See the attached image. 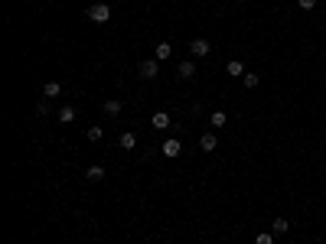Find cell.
Returning a JSON list of instances; mask_svg holds the SVG:
<instances>
[{
    "label": "cell",
    "mask_w": 326,
    "mask_h": 244,
    "mask_svg": "<svg viewBox=\"0 0 326 244\" xmlns=\"http://www.w3.org/2000/svg\"><path fill=\"white\" fill-rule=\"evenodd\" d=\"M271 228H274V234H287V231H290L287 218H274V225H271Z\"/></svg>",
    "instance_id": "16"
},
{
    "label": "cell",
    "mask_w": 326,
    "mask_h": 244,
    "mask_svg": "<svg viewBox=\"0 0 326 244\" xmlns=\"http://www.w3.org/2000/svg\"><path fill=\"white\" fill-rule=\"evenodd\" d=\"M88 20L98 23V26H101V23H108L111 20V7H108V3H91V7H88Z\"/></svg>",
    "instance_id": "1"
},
{
    "label": "cell",
    "mask_w": 326,
    "mask_h": 244,
    "mask_svg": "<svg viewBox=\"0 0 326 244\" xmlns=\"http://www.w3.org/2000/svg\"><path fill=\"white\" fill-rule=\"evenodd\" d=\"M228 75H232V78H245V65L238 62V59H232V62H228V69H225Z\"/></svg>",
    "instance_id": "10"
},
{
    "label": "cell",
    "mask_w": 326,
    "mask_h": 244,
    "mask_svg": "<svg viewBox=\"0 0 326 244\" xmlns=\"http://www.w3.org/2000/svg\"><path fill=\"white\" fill-rule=\"evenodd\" d=\"M297 7H300V10H307V13H310V10H313V7H316V0H297Z\"/></svg>",
    "instance_id": "20"
},
{
    "label": "cell",
    "mask_w": 326,
    "mask_h": 244,
    "mask_svg": "<svg viewBox=\"0 0 326 244\" xmlns=\"http://www.w3.org/2000/svg\"><path fill=\"white\" fill-rule=\"evenodd\" d=\"M209 49H212V46H209L206 39H193V43H189V55H193V59H206Z\"/></svg>",
    "instance_id": "3"
},
{
    "label": "cell",
    "mask_w": 326,
    "mask_h": 244,
    "mask_svg": "<svg viewBox=\"0 0 326 244\" xmlns=\"http://www.w3.org/2000/svg\"><path fill=\"white\" fill-rule=\"evenodd\" d=\"M254 244H274V238L268 231H261V234H254Z\"/></svg>",
    "instance_id": "19"
},
{
    "label": "cell",
    "mask_w": 326,
    "mask_h": 244,
    "mask_svg": "<svg viewBox=\"0 0 326 244\" xmlns=\"http://www.w3.org/2000/svg\"><path fill=\"white\" fill-rule=\"evenodd\" d=\"M59 121H62V124H72V121H75V107H59Z\"/></svg>",
    "instance_id": "14"
},
{
    "label": "cell",
    "mask_w": 326,
    "mask_h": 244,
    "mask_svg": "<svg viewBox=\"0 0 326 244\" xmlns=\"http://www.w3.org/2000/svg\"><path fill=\"white\" fill-rule=\"evenodd\" d=\"M209 124H212V127H225V124H228V114H225V111H212Z\"/></svg>",
    "instance_id": "13"
},
{
    "label": "cell",
    "mask_w": 326,
    "mask_h": 244,
    "mask_svg": "<svg viewBox=\"0 0 326 244\" xmlns=\"http://www.w3.org/2000/svg\"><path fill=\"white\" fill-rule=\"evenodd\" d=\"M241 82H245V88H258L261 75H258V72H245V78H241Z\"/></svg>",
    "instance_id": "17"
},
{
    "label": "cell",
    "mask_w": 326,
    "mask_h": 244,
    "mask_svg": "<svg viewBox=\"0 0 326 244\" xmlns=\"http://www.w3.org/2000/svg\"><path fill=\"white\" fill-rule=\"evenodd\" d=\"M10 3H13V0H10Z\"/></svg>",
    "instance_id": "22"
},
{
    "label": "cell",
    "mask_w": 326,
    "mask_h": 244,
    "mask_svg": "<svg viewBox=\"0 0 326 244\" xmlns=\"http://www.w3.org/2000/svg\"><path fill=\"white\" fill-rule=\"evenodd\" d=\"M170 55H173V46H170V43H157V49H153V59H157V62L170 59Z\"/></svg>",
    "instance_id": "7"
},
{
    "label": "cell",
    "mask_w": 326,
    "mask_h": 244,
    "mask_svg": "<svg viewBox=\"0 0 326 244\" xmlns=\"http://www.w3.org/2000/svg\"><path fill=\"white\" fill-rule=\"evenodd\" d=\"M176 75H180V78H193V75H196V65L193 62H180V65H176Z\"/></svg>",
    "instance_id": "11"
},
{
    "label": "cell",
    "mask_w": 326,
    "mask_h": 244,
    "mask_svg": "<svg viewBox=\"0 0 326 244\" xmlns=\"http://www.w3.org/2000/svg\"><path fill=\"white\" fill-rule=\"evenodd\" d=\"M101 137H105V130L101 127H88V140H91V143H98Z\"/></svg>",
    "instance_id": "18"
},
{
    "label": "cell",
    "mask_w": 326,
    "mask_h": 244,
    "mask_svg": "<svg viewBox=\"0 0 326 244\" xmlns=\"http://www.w3.org/2000/svg\"><path fill=\"white\" fill-rule=\"evenodd\" d=\"M216 147H218L216 134H202V137H199V150H206V153H212Z\"/></svg>",
    "instance_id": "8"
},
{
    "label": "cell",
    "mask_w": 326,
    "mask_h": 244,
    "mask_svg": "<svg viewBox=\"0 0 326 244\" xmlns=\"http://www.w3.org/2000/svg\"><path fill=\"white\" fill-rule=\"evenodd\" d=\"M157 72H160V62H157V59H144L141 69H137V75H141V78H147V82H150V78H157Z\"/></svg>",
    "instance_id": "2"
},
{
    "label": "cell",
    "mask_w": 326,
    "mask_h": 244,
    "mask_svg": "<svg viewBox=\"0 0 326 244\" xmlns=\"http://www.w3.org/2000/svg\"><path fill=\"white\" fill-rule=\"evenodd\" d=\"M121 147H124V150H134V147H137V137H134L130 130H124V134H121Z\"/></svg>",
    "instance_id": "15"
},
{
    "label": "cell",
    "mask_w": 326,
    "mask_h": 244,
    "mask_svg": "<svg viewBox=\"0 0 326 244\" xmlns=\"http://www.w3.org/2000/svg\"><path fill=\"white\" fill-rule=\"evenodd\" d=\"M59 91H62L59 82H46V85H43V98H59Z\"/></svg>",
    "instance_id": "12"
},
{
    "label": "cell",
    "mask_w": 326,
    "mask_h": 244,
    "mask_svg": "<svg viewBox=\"0 0 326 244\" xmlns=\"http://www.w3.org/2000/svg\"><path fill=\"white\" fill-rule=\"evenodd\" d=\"M150 127L153 130H166L170 127V114H166V111H157V114L150 117Z\"/></svg>",
    "instance_id": "5"
},
{
    "label": "cell",
    "mask_w": 326,
    "mask_h": 244,
    "mask_svg": "<svg viewBox=\"0 0 326 244\" xmlns=\"http://www.w3.org/2000/svg\"><path fill=\"white\" fill-rule=\"evenodd\" d=\"M121 111H124V101H121V98H108V101H105V114L108 117H118Z\"/></svg>",
    "instance_id": "6"
},
{
    "label": "cell",
    "mask_w": 326,
    "mask_h": 244,
    "mask_svg": "<svg viewBox=\"0 0 326 244\" xmlns=\"http://www.w3.org/2000/svg\"><path fill=\"white\" fill-rule=\"evenodd\" d=\"M160 153H163V157H166V159H176V157H180V153H183V143H180V140H166Z\"/></svg>",
    "instance_id": "4"
},
{
    "label": "cell",
    "mask_w": 326,
    "mask_h": 244,
    "mask_svg": "<svg viewBox=\"0 0 326 244\" xmlns=\"http://www.w3.org/2000/svg\"><path fill=\"white\" fill-rule=\"evenodd\" d=\"M36 114H49V98H43V101L36 105Z\"/></svg>",
    "instance_id": "21"
},
{
    "label": "cell",
    "mask_w": 326,
    "mask_h": 244,
    "mask_svg": "<svg viewBox=\"0 0 326 244\" xmlns=\"http://www.w3.org/2000/svg\"><path fill=\"white\" fill-rule=\"evenodd\" d=\"M85 179L88 182H101V179H105V166H88V170H85Z\"/></svg>",
    "instance_id": "9"
}]
</instances>
